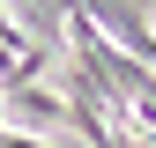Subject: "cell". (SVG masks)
<instances>
[{"label":"cell","mask_w":156,"mask_h":148,"mask_svg":"<svg viewBox=\"0 0 156 148\" xmlns=\"http://www.w3.org/2000/svg\"><path fill=\"white\" fill-rule=\"evenodd\" d=\"M8 111H15V119H30V126H45V133L67 119L60 89H45V82H15V89H8Z\"/></svg>","instance_id":"cell-1"},{"label":"cell","mask_w":156,"mask_h":148,"mask_svg":"<svg viewBox=\"0 0 156 148\" xmlns=\"http://www.w3.org/2000/svg\"><path fill=\"white\" fill-rule=\"evenodd\" d=\"M74 15H89L104 37H119L126 22H156V0H74Z\"/></svg>","instance_id":"cell-2"}]
</instances>
